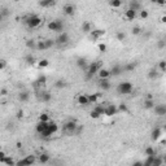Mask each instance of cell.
I'll use <instances>...</instances> for the list:
<instances>
[{
    "label": "cell",
    "mask_w": 166,
    "mask_h": 166,
    "mask_svg": "<svg viewBox=\"0 0 166 166\" xmlns=\"http://www.w3.org/2000/svg\"><path fill=\"white\" fill-rule=\"evenodd\" d=\"M24 24L29 29H38L39 26L43 24V18L38 14H29L24 18Z\"/></svg>",
    "instance_id": "cell-1"
},
{
    "label": "cell",
    "mask_w": 166,
    "mask_h": 166,
    "mask_svg": "<svg viewBox=\"0 0 166 166\" xmlns=\"http://www.w3.org/2000/svg\"><path fill=\"white\" fill-rule=\"evenodd\" d=\"M35 131H37L38 134L40 135L42 138H44V139L52 138V132L50 131V129H48V122H42V121H39V122L37 123V126H35Z\"/></svg>",
    "instance_id": "cell-2"
},
{
    "label": "cell",
    "mask_w": 166,
    "mask_h": 166,
    "mask_svg": "<svg viewBox=\"0 0 166 166\" xmlns=\"http://www.w3.org/2000/svg\"><path fill=\"white\" fill-rule=\"evenodd\" d=\"M100 68H101V64H100V61H96V63L88 64L87 69L84 70V74H86V79H87V80L92 79L93 75H96V74H97V70H99Z\"/></svg>",
    "instance_id": "cell-3"
},
{
    "label": "cell",
    "mask_w": 166,
    "mask_h": 166,
    "mask_svg": "<svg viewBox=\"0 0 166 166\" xmlns=\"http://www.w3.org/2000/svg\"><path fill=\"white\" fill-rule=\"evenodd\" d=\"M132 91H134V86H132V83L129 82V80L121 82L117 86V92H118L119 95H130Z\"/></svg>",
    "instance_id": "cell-4"
},
{
    "label": "cell",
    "mask_w": 166,
    "mask_h": 166,
    "mask_svg": "<svg viewBox=\"0 0 166 166\" xmlns=\"http://www.w3.org/2000/svg\"><path fill=\"white\" fill-rule=\"evenodd\" d=\"M64 27H65V25H64V22H63V19H52V21L48 22V29H50L51 31H53V32H63L64 31Z\"/></svg>",
    "instance_id": "cell-5"
},
{
    "label": "cell",
    "mask_w": 166,
    "mask_h": 166,
    "mask_svg": "<svg viewBox=\"0 0 166 166\" xmlns=\"http://www.w3.org/2000/svg\"><path fill=\"white\" fill-rule=\"evenodd\" d=\"M78 123L75 121H66L64 123V131L69 135H75Z\"/></svg>",
    "instance_id": "cell-6"
},
{
    "label": "cell",
    "mask_w": 166,
    "mask_h": 166,
    "mask_svg": "<svg viewBox=\"0 0 166 166\" xmlns=\"http://www.w3.org/2000/svg\"><path fill=\"white\" fill-rule=\"evenodd\" d=\"M70 42V37H69V34L68 32H58V37L56 38V40H55V43L58 44V45H65V44H68Z\"/></svg>",
    "instance_id": "cell-7"
},
{
    "label": "cell",
    "mask_w": 166,
    "mask_h": 166,
    "mask_svg": "<svg viewBox=\"0 0 166 166\" xmlns=\"http://www.w3.org/2000/svg\"><path fill=\"white\" fill-rule=\"evenodd\" d=\"M117 113H118V109H117V105H114V104H105L104 105V116L113 117Z\"/></svg>",
    "instance_id": "cell-8"
},
{
    "label": "cell",
    "mask_w": 166,
    "mask_h": 166,
    "mask_svg": "<svg viewBox=\"0 0 166 166\" xmlns=\"http://www.w3.org/2000/svg\"><path fill=\"white\" fill-rule=\"evenodd\" d=\"M37 162V158H35V156H26L25 158H22V160H19L16 162V165H18V166H30L32 164H35Z\"/></svg>",
    "instance_id": "cell-9"
},
{
    "label": "cell",
    "mask_w": 166,
    "mask_h": 166,
    "mask_svg": "<svg viewBox=\"0 0 166 166\" xmlns=\"http://www.w3.org/2000/svg\"><path fill=\"white\" fill-rule=\"evenodd\" d=\"M63 12L65 16H68V17H73L74 13H75V6H74L73 4H65L64 8H63Z\"/></svg>",
    "instance_id": "cell-10"
},
{
    "label": "cell",
    "mask_w": 166,
    "mask_h": 166,
    "mask_svg": "<svg viewBox=\"0 0 166 166\" xmlns=\"http://www.w3.org/2000/svg\"><path fill=\"white\" fill-rule=\"evenodd\" d=\"M153 110H155V114L157 117H164L166 114V106L164 104H157V105H155Z\"/></svg>",
    "instance_id": "cell-11"
},
{
    "label": "cell",
    "mask_w": 166,
    "mask_h": 166,
    "mask_svg": "<svg viewBox=\"0 0 166 166\" xmlns=\"http://www.w3.org/2000/svg\"><path fill=\"white\" fill-rule=\"evenodd\" d=\"M123 17H125V19H127V21H134V19L138 17V12L134 11V9H131V8H129L127 11H125Z\"/></svg>",
    "instance_id": "cell-12"
},
{
    "label": "cell",
    "mask_w": 166,
    "mask_h": 166,
    "mask_svg": "<svg viewBox=\"0 0 166 166\" xmlns=\"http://www.w3.org/2000/svg\"><path fill=\"white\" fill-rule=\"evenodd\" d=\"M109 71H110V77H119L121 74L123 73V68L121 66V65H113L112 66V69H109Z\"/></svg>",
    "instance_id": "cell-13"
},
{
    "label": "cell",
    "mask_w": 166,
    "mask_h": 166,
    "mask_svg": "<svg viewBox=\"0 0 166 166\" xmlns=\"http://www.w3.org/2000/svg\"><path fill=\"white\" fill-rule=\"evenodd\" d=\"M97 77H99V79H109V78H110V71H109V69L100 68V69L97 70Z\"/></svg>",
    "instance_id": "cell-14"
},
{
    "label": "cell",
    "mask_w": 166,
    "mask_h": 166,
    "mask_svg": "<svg viewBox=\"0 0 166 166\" xmlns=\"http://www.w3.org/2000/svg\"><path fill=\"white\" fill-rule=\"evenodd\" d=\"M90 35H91V39H92V40H99L100 38L105 35V31L100 30V29H96V30H93L92 29V31L90 32Z\"/></svg>",
    "instance_id": "cell-15"
},
{
    "label": "cell",
    "mask_w": 166,
    "mask_h": 166,
    "mask_svg": "<svg viewBox=\"0 0 166 166\" xmlns=\"http://www.w3.org/2000/svg\"><path fill=\"white\" fill-rule=\"evenodd\" d=\"M77 103L79 104V105H82V106L90 105V103H88V97H87V95H84V93H79V95L77 96Z\"/></svg>",
    "instance_id": "cell-16"
},
{
    "label": "cell",
    "mask_w": 166,
    "mask_h": 166,
    "mask_svg": "<svg viewBox=\"0 0 166 166\" xmlns=\"http://www.w3.org/2000/svg\"><path fill=\"white\" fill-rule=\"evenodd\" d=\"M112 84H110L109 79H99V88L101 91H109Z\"/></svg>",
    "instance_id": "cell-17"
},
{
    "label": "cell",
    "mask_w": 166,
    "mask_h": 166,
    "mask_svg": "<svg viewBox=\"0 0 166 166\" xmlns=\"http://www.w3.org/2000/svg\"><path fill=\"white\" fill-rule=\"evenodd\" d=\"M162 136V130L160 129V127H156V129H153L152 130V132H151V139L153 142H157L158 139H160Z\"/></svg>",
    "instance_id": "cell-18"
},
{
    "label": "cell",
    "mask_w": 166,
    "mask_h": 166,
    "mask_svg": "<svg viewBox=\"0 0 166 166\" xmlns=\"http://www.w3.org/2000/svg\"><path fill=\"white\" fill-rule=\"evenodd\" d=\"M39 99H40L43 103H50L52 100V93L50 92V91H42L40 95H39Z\"/></svg>",
    "instance_id": "cell-19"
},
{
    "label": "cell",
    "mask_w": 166,
    "mask_h": 166,
    "mask_svg": "<svg viewBox=\"0 0 166 166\" xmlns=\"http://www.w3.org/2000/svg\"><path fill=\"white\" fill-rule=\"evenodd\" d=\"M75 64H77V66L79 68L80 70H83V71L87 69V66H88V63H87V60H86V58H83V57H78L77 61H75Z\"/></svg>",
    "instance_id": "cell-20"
},
{
    "label": "cell",
    "mask_w": 166,
    "mask_h": 166,
    "mask_svg": "<svg viewBox=\"0 0 166 166\" xmlns=\"http://www.w3.org/2000/svg\"><path fill=\"white\" fill-rule=\"evenodd\" d=\"M18 100L21 103H27L30 100V92L29 91H21L18 93Z\"/></svg>",
    "instance_id": "cell-21"
},
{
    "label": "cell",
    "mask_w": 166,
    "mask_h": 166,
    "mask_svg": "<svg viewBox=\"0 0 166 166\" xmlns=\"http://www.w3.org/2000/svg\"><path fill=\"white\" fill-rule=\"evenodd\" d=\"M156 105L155 100L152 99V96H148L147 99L144 100V103H143V106H144L145 109H153V106Z\"/></svg>",
    "instance_id": "cell-22"
},
{
    "label": "cell",
    "mask_w": 166,
    "mask_h": 166,
    "mask_svg": "<svg viewBox=\"0 0 166 166\" xmlns=\"http://www.w3.org/2000/svg\"><path fill=\"white\" fill-rule=\"evenodd\" d=\"M87 97H88V103L91 105V104H97L99 103L101 95H100V93H90V95H87Z\"/></svg>",
    "instance_id": "cell-23"
},
{
    "label": "cell",
    "mask_w": 166,
    "mask_h": 166,
    "mask_svg": "<svg viewBox=\"0 0 166 166\" xmlns=\"http://www.w3.org/2000/svg\"><path fill=\"white\" fill-rule=\"evenodd\" d=\"M129 8H131V9H134V11L139 12L142 9L140 0H131V1H130V6H129Z\"/></svg>",
    "instance_id": "cell-24"
},
{
    "label": "cell",
    "mask_w": 166,
    "mask_h": 166,
    "mask_svg": "<svg viewBox=\"0 0 166 166\" xmlns=\"http://www.w3.org/2000/svg\"><path fill=\"white\" fill-rule=\"evenodd\" d=\"M123 68V73H132L135 69H136V63H127L125 65V66H122Z\"/></svg>",
    "instance_id": "cell-25"
},
{
    "label": "cell",
    "mask_w": 166,
    "mask_h": 166,
    "mask_svg": "<svg viewBox=\"0 0 166 166\" xmlns=\"http://www.w3.org/2000/svg\"><path fill=\"white\" fill-rule=\"evenodd\" d=\"M50 160H51L50 155H48V153H44V152L38 156V161L40 162V164H48V162H50Z\"/></svg>",
    "instance_id": "cell-26"
},
{
    "label": "cell",
    "mask_w": 166,
    "mask_h": 166,
    "mask_svg": "<svg viewBox=\"0 0 166 166\" xmlns=\"http://www.w3.org/2000/svg\"><path fill=\"white\" fill-rule=\"evenodd\" d=\"M48 129H50V131L52 132V135H55V134H57L58 132V125L55 121L48 122Z\"/></svg>",
    "instance_id": "cell-27"
},
{
    "label": "cell",
    "mask_w": 166,
    "mask_h": 166,
    "mask_svg": "<svg viewBox=\"0 0 166 166\" xmlns=\"http://www.w3.org/2000/svg\"><path fill=\"white\" fill-rule=\"evenodd\" d=\"M82 31L84 34H90L91 31H92V25H91V22L88 21H84L82 24Z\"/></svg>",
    "instance_id": "cell-28"
},
{
    "label": "cell",
    "mask_w": 166,
    "mask_h": 166,
    "mask_svg": "<svg viewBox=\"0 0 166 166\" xmlns=\"http://www.w3.org/2000/svg\"><path fill=\"white\" fill-rule=\"evenodd\" d=\"M25 63L27 65H35L37 64V58H35V56H32L31 53H29L25 56Z\"/></svg>",
    "instance_id": "cell-29"
},
{
    "label": "cell",
    "mask_w": 166,
    "mask_h": 166,
    "mask_svg": "<svg viewBox=\"0 0 166 166\" xmlns=\"http://www.w3.org/2000/svg\"><path fill=\"white\" fill-rule=\"evenodd\" d=\"M109 5L114 9H118L122 6V0H109Z\"/></svg>",
    "instance_id": "cell-30"
},
{
    "label": "cell",
    "mask_w": 166,
    "mask_h": 166,
    "mask_svg": "<svg viewBox=\"0 0 166 166\" xmlns=\"http://www.w3.org/2000/svg\"><path fill=\"white\" fill-rule=\"evenodd\" d=\"M144 155L147 156H156L157 155V151H156V148H153V147H147L144 149Z\"/></svg>",
    "instance_id": "cell-31"
},
{
    "label": "cell",
    "mask_w": 166,
    "mask_h": 166,
    "mask_svg": "<svg viewBox=\"0 0 166 166\" xmlns=\"http://www.w3.org/2000/svg\"><path fill=\"white\" fill-rule=\"evenodd\" d=\"M157 77H158V70L156 69V68H152V69L148 71V78L149 79H156Z\"/></svg>",
    "instance_id": "cell-32"
},
{
    "label": "cell",
    "mask_w": 166,
    "mask_h": 166,
    "mask_svg": "<svg viewBox=\"0 0 166 166\" xmlns=\"http://www.w3.org/2000/svg\"><path fill=\"white\" fill-rule=\"evenodd\" d=\"M93 110L95 112H97L100 116H104V103L103 104H95V106H93Z\"/></svg>",
    "instance_id": "cell-33"
},
{
    "label": "cell",
    "mask_w": 166,
    "mask_h": 166,
    "mask_svg": "<svg viewBox=\"0 0 166 166\" xmlns=\"http://www.w3.org/2000/svg\"><path fill=\"white\" fill-rule=\"evenodd\" d=\"M117 109H118V113H127L129 112V108L125 103H121L117 105Z\"/></svg>",
    "instance_id": "cell-34"
},
{
    "label": "cell",
    "mask_w": 166,
    "mask_h": 166,
    "mask_svg": "<svg viewBox=\"0 0 166 166\" xmlns=\"http://www.w3.org/2000/svg\"><path fill=\"white\" fill-rule=\"evenodd\" d=\"M39 121H42V122H50L51 121V117L48 113H40L39 114Z\"/></svg>",
    "instance_id": "cell-35"
},
{
    "label": "cell",
    "mask_w": 166,
    "mask_h": 166,
    "mask_svg": "<svg viewBox=\"0 0 166 166\" xmlns=\"http://www.w3.org/2000/svg\"><path fill=\"white\" fill-rule=\"evenodd\" d=\"M48 65H50V61H48L47 58H42V60L38 61V66L40 68V69H43V68H47Z\"/></svg>",
    "instance_id": "cell-36"
},
{
    "label": "cell",
    "mask_w": 166,
    "mask_h": 166,
    "mask_svg": "<svg viewBox=\"0 0 166 166\" xmlns=\"http://www.w3.org/2000/svg\"><path fill=\"white\" fill-rule=\"evenodd\" d=\"M55 87H56V88H58V90L65 88V87H66V82H65V80H63V79H58V80H56V83H55Z\"/></svg>",
    "instance_id": "cell-37"
},
{
    "label": "cell",
    "mask_w": 166,
    "mask_h": 166,
    "mask_svg": "<svg viewBox=\"0 0 166 166\" xmlns=\"http://www.w3.org/2000/svg\"><path fill=\"white\" fill-rule=\"evenodd\" d=\"M116 38H117V40H118V42H125V39H126L125 31H117Z\"/></svg>",
    "instance_id": "cell-38"
},
{
    "label": "cell",
    "mask_w": 166,
    "mask_h": 166,
    "mask_svg": "<svg viewBox=\"0 0 166 166\" xmlns=\"http://www.w3.org/2000/svg\"><path fill=\"white\" fill-rule=\"evenodd\" d=\"M26 47H27V48H31V50L37 48V40H34V39H29V40L26 42Z\"/></svg>",
    "instance_id": "cell-39"
},
{
    "label": "cell",
    "mask_w": 166,
    "mask_h": 166,
    "mask_svg": "<svg viewBox=\"0 0 166 166\" xmlns=\"http://www.w3.org/2000/svg\"><path fill=\"white\" fill-rule=\"evenodd\" d=\"M45 82H47L45 75H40L37 80H35V84H38V86H43V84H45Z\"/></svg>",
    "instance_id": "cell-40"
},
{
    "label": "cell",
    "mask_w": 166,
    "mask_h": 166,
    "mask_svg": "<svg viewBox=\"0 0 166 166\" xmlns=\"http://www.w3.org/2000/svg\"><path fill=\"white\" fill-rule=\"evenodd\" d=\"M148 16H149V13H148V11H145V9H140V11H139V17L142 19H147Z\"/></svg>",
    "instance_id": "cell-41"
},
{
    "label": "cell",
    "mask_w": 166,
    "mask_h": 166,
    "mask_svg": "<svg viewBox=\"0 0 166 166\" xmlns=\"http://www.w3.org/2000/svg\"><path fill=\"white\" fill-rule=\"evenodd\" d=\"M44 44H45V50H48V48H52L55 44V40H52V39H45L44 40Z\"/></svg>",
    "instance_id": "cell-42"
},
{
    "label": "cell",
    "mask_w": 166,
    "mask_h": 166,
    "mask_svg": "<svg viewBox=\"0 0 166 166\" xmlns=\"http://www.w3.org/2000/svg\"><path fill=\"white\" fill-rule=\"evenodd\" d=\"M166 69V61L165 60H161L160 63H158V70L161 71V73H164Z\"/></svg>",
    "instance_id": "cell-43"
},
{
    "label": "cell",
    "mask_w": 166,
    "mask_h": 166,
    "mask_svg": "<svg viewBox=\"0 0 166 166\" xmlns=\"http://www.w3.org/2000/svg\"><path fill=\"white\" fill-rule=\"evenodd\" d=\"M35 50H39V51H44V50H45V44H44V40L37 42V48H35Z\"/></svg>",
    "instance_id": "cell-44"
},
{
    "label": "cell",
    "mask_w": 166,
    "mask_h": 166,
    "mask_svg": "<svg viewBox=\"0 0 166 166\" xmlns=\"http://www.w3.org/2000/svg\"><path fill=\"white\" fill-rule=\"evenodd\" d=\"M3 164H5V165H16V161L13 160L12 157H9V156H6L5 157V160H4V162Z\"/></svg>",
    "instance_id": "cell-45"
},
{
    "label": "cell",
    "mask_w": 166,
    "mask_h": 166,
    "mask_svg": "<svg viewBox=\"0 0 166 166\" xmlns=\"http://www.w3.org/2000/svg\"><path fill=\"white\" fill-rule=\"evenodd\" d=\"M106 44L105 43H99L97 44V50H99V52H101V53H104V52H106Z\"/></svg>",
    "instance_id": "cell-46"
},
{
    "label": "cell",
    "mask_w": 166,
    "mask_h": 166,
    "mask_svg": "<svg viewBox=\"0 0 166 166\" xmlns=\"http://www.w3.org/2000/svg\"><path fill=\"white\" fill-rule=\"evenodd\" d=\"M90 117H91V118H93V119H97V118H100V117H101V116H100L99 114V113H97V112H95V110H91V112H90Z\"/></svg>",
    "instance_id": "cell-47"
},
{
    "label": "cell",
    "mask_w": 166,
    "mask_h": 166,
    "mask_svg": "<svg viewBox=\"0 0 166 166\" xmlns=\"http://www.w3.org/2000/svg\"><path fill=\"white\" fill-rule=\"evenodd\" d=\"M131 32H132V34H134V35H139V34H140V32H142V29L139 27V26H135V27H132Z\"/></svg>",
    "instance_id": "cell-48"
},
{
    "label": "cell",
    "mask_w": 166,
    "mask_h": 166,
    "mask_svg": "<svg viewBox=\"0 0 166 166\" xmlns=\"http://www.w3.org/2000/svg\"><path fill=\"white\" fill-rule=\"evenodd\" d=\"M6 68V61L4 60V58H0V71L4 70Z\"/></svg>",
    "instance_id": "cell-49"
},
{
    "label": "cell",
    "mask_w": 166,
    "mask_h": 166,
    "mask_svg": "<svg viewBox=\"0 0 166 166\" xmlns=\"http://www.w3.org/2000/svg\"><path fill=\"white\" fill-rule=\"evenodd\" d=\"M5 157H6V153L4 151H1V149H0V162H4V160H5Z\"/></svg>",
    "instance_id": "cell-50"
},
{
    "label": "cell",
    "mask_w": 166,
    "mask_h": 166,
    "mask_svg": "<svg viewBox=\"0 0 166 166\" xmlns=\"http://www.w3.org/2000/svg\"><path fill=\"white\" fill-rule=\"evenodd\" d=\"M0 13L3 14V17H4V18L9 14V12H8V9H6V8H1V9H0Z\"/></svg>",
    "instance_id": "cell-51"
},
{
    "label": "cell",
    "mask_w": 166,
    "mask_h": 166,
    "mask_svg": "<svg viewBox=\"0 0 166 166\" xmlns=\"http://www.w3.org/2000/svg\"><path fill=\"white\" fill-rule=\"evenodd\" d=\"M8 95V90L6 88H1L0 90V96H6Z\"/></svg>",
    "instance_id": "cell-52"
},
{
    "label": "cell",
    "mask_w": 166,
    "mask_h": 166,
    "mask_svg": "<svg viewBox=\"0 0 166 166\" xmlns=\"http://www.w3.org/2000/svg\"><path fill=\"white\" fill-rule=\"evenodd\" d=\"M17 118H24V110H18L17 112Z\"/></svg>",
    "instance_id": "cell-53"
},
{
    "label": "cell",
    "mask_w": 166,
    "mask_h": 166,
    "mask_svg": "<svg viewBox=\"0 0 166 166\" xmlns=\"http://www.w3.org/2000/svg\"><path fill=\"white\" fill-rule=\"evenodd\" d=\"M158 48H161V50H162V48H165V40H160V42H158Z\"/></svg>",
    "instance_id": "cell-54"
},
{
    "label": "cell",
    "mask_w": 166,
    "mask_h": 166,
    "mask_svg": "<svg viewBox=\"0 0 166 166\" xmlns=\"http://www.w3.org/2000/svg\"><path fill=\"white\" fill-rule=\"evenodd\" d=\"M157 4L161 5V6H164L166 4V0H157Z\"/></svg>",
    "instance_id": "cell-55"
},
{
    "label": "cell",
    "mask_w": 166,
    "mask_h": 166,
    "mask_svg": "<svg viewBox=\"0 0 166 166\" xmlns=\"http://www.w3.org/2000/svg\"><path fill=\"white\" fill-rule=\"evenodd\" d=\"M134 166H144V165H143V161H136L134 162Z\"/></svg>",
    "instance_id": "cell-56"
},
{
    "label": "cell",
    "mask_w": 166,
    "mask_h": 166,
    "mask_svg": "<svg viewBox=\"0 0 166 166\" xmlns=\"http://www.w3.org/2000/svg\"><path fill=\"white\" fill-rule=\"evenodd\" d=\"M47 1L50 3V5L52 6V5H55V4H56V3H57V0H47Z\"/></svg>",
    "instance_id": "cell-57"
},
{
    "label": "cell",
    "mask_w": 166,
    "mask_h": 166,
    "mask_svg": "<svg viewBox=\"0 0 166 166\" xmlns=\"http://www.w3.org/2000/svg\"><path fill=\"white\" fill-rule=\"evenodd\" d=\"M161 22H166V17H165V16H162V17H161Z\"/></svg>",
    "instance_id": "cell-58"
},
{
    "label": "cell",
    "mask_w": 166,
    "mask_h": 166,
    "mask_svg": "<svg viewBox=\"0 0 166 166\" xmlns=\"http://www.w3.org/2000/svg\"><path fill=\"white\" fill-rule=\"evenodd\" d=\"M3 19H4V17H3V14H1V13H0V24H1V22H3Z\"/></svg>",
    "instance_id": "cell-59"
},
{
    "label": "cell",
    "mask_w": 166,
    "mask_h": 166,
    "mask_svg": "<svg viewBox=\"0 0 166 166\" xmlns=\"http://www.w3.org/2000/svg\"><path fill=\"white\" fill-rule=\"evenodd\" d=\"M149 1H151L152 4H157V0H149Z\"/></svg>",
    "instance_id": "cell-60"
},
{
    "label": "cell",
    "mask_w": 166,
    "mask_h": 166,
    "mask_svg": "<svg viewBox=\"0 0 166 166\" xmlns=\"http://www.w3.org/2000/svg\"><path fill=\"white\" fill-rule=\"evenodd\" d=\"M106 1H109V0H106Z\"/></svg>",
    "instance_id": "cell-61"
}]
</instances>
